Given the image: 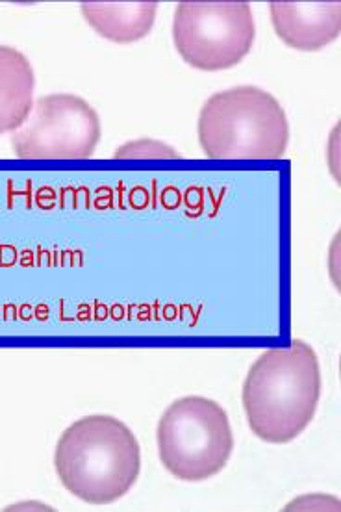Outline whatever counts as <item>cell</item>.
I'll list each match as a JSON object with an SVG mask.
<instances>
[{"label":"cell","instance_id":"1","mask_svg":"<svg viewBox=\"0 0 341 512\" xmlns=\"http://www.w3.org/2000/svg\"><path fill=\"white\" fill-rule=\"evenodd\" d=\"M321 386L316 351L303 340L262 353L241 390L249 429L267 444H290L314 420Z\"/></svg>","mask_w":341,"mask_h":512},{"label":"cell","instance_id":"2","mask_svg":"<svg viewBox=\"0 0 341 512\" xmlns=\"http://www.w3.org/2000/svg\"><path fill=\"white\" fill-rule=\"evenodd\" d=\"M54 470L69 494L89 505H112L138 483L141 448L127 423L95 414L65 429Z\"/></svg>","mask_w":341,"mask_h":512},{"label":"cell","instance_id":"3","mask_svg":"<svg viewBox=\"0 0 341 512\" xmlns=\"http://www.w3.org/2000/svg\"><path fill=\"white\" fill-rule=\"evenodd\" d=\"M197 134L212 160H280L290 143L284 108L256 86L212 95L199 114Z\"/></svg>","mask_w":341,"mask_h":512},{"label":"cell","instance_id":"4","mask_svg":"<svg viewBox=\"0 0 341 512\" xmlns=\"http://www.w3.org/2000/svg\"><path fill=\"white\" fill-rule=\"evenodd\" d=\"M156 442L165 470L186 483L221 474L236 446L227 410L201 396L182 397L167 407Z\"/></svg>","mask_w":341,"mask_h":512},{"label":"cell","instance_id":"5","mask_svg":"<svg viewBox=\"0 0 341 512\" xmlns=\"http://www.w3.org/2000/svg\"><path fill=\"white\" fill-rule=\"evenodd\" d=\"M256 38L253 8L247 2H180L173 41L186 64L223 71L251 52Z\"/></svg>","mask_w":341,"mask_h":512},{"label":"cell","instance_id":"6","mask_svg":"<svg viewBox=\"0 0 341 512\" xmlns=\"http://www.w3.org/2000/svg\"><path fill=\"white\" fill-rule=\"evenodd\" d=\"M101 117L73 93L39 97L32 112L12 134V149L21 160H86L101 141Z\"/></svg>","mask_w":341,"mask_h":512},{"label":"cell","instance_id":"7","mask_svg":"<svg viewBox=\"0 0 341 512\" xmlns=\"http://www.w3.org/2000/svg\"><path fill=\"white\" fill-rule=\"evenodd\" d=\"M271 23L291 49L319 51L340 38L341 2H271Z\"/></svg>","mask_w":341,"mask_h":512},{"label":"cell","instance_id":"8","mask_svg":"<svg viewBox=\"0 0 341 512\" xmlns=\"http://www.w3.org/2000/svg\"><path fill=\"white\" fill-rule=\"evenodd\" d=\"M80 12L102 38L114 43H134L149 36L158 2H84Z\"/></svg>","mask_w":341,"mask_h":512},{"label":"cell","instance_id":"9","mask_svg":"<svg viewBox=\"0 0 341 512\" xmlns=\"http://www.w3.org/2000/svg\"><path fill=\"white\" fill-rule=\"evenodd\" d=\"M36 77L25 54L0 45V134L15 132L34 106Z\"/></svg>","mask_w":341,"mask_h":512},{"label":"cell","instance_id":"10","mask_svg":"<svg viewBox=\"0 0 341 512\" xmlns=\"http://www.w3.org/2000/svg\"><path fill=\"white\" fill-rule=\"evenodd\" d=\"M114 156L119 158V160H130V158H136V160H145V158L177 160V158H180V154L173 147L165 145L162 141L149 140V138L128 141L123 147H119L115 151Z\"/></svg>","mask_w":341,"mask_h":512}]
</instances>
